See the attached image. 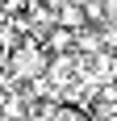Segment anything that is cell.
Listing matches in <instances>:
<instances>
[{
	"label": "cell",
	"instance_id": "obj_1",
	"mask_svg": "<svg viewBox=\"0 0 117 121\" xmlns=\"http://www.w3.org/2000/svg\"><path fill=\"white\" fill-rule=\"evenodd\" d=\"M42 71H46V50H38V46L13 50V75L17 79H42Z\"/></svg>",
	"mask_w": 117,
	"mask_h": 121
},
{
	"label": "cell",
	"instance_id": "obj_4",
	"mask_svg": "<svg viewBox=\"0 0 117 121\" xmlns=\"http://www.w3.org/2000/svg\"><path fill=\"white\" fill-rule=\"evenodd\" d=\"M100 13H109V17H117V0H105V4H100Z\"/></svg>",
	"mask_w": 117,
	"mask_h": 121
},
{
	"label": "cell",
	"instance_id": "obj_3",
	"mask_svg": "<svg viewBox=\"0 0 117 121\" xmlns=\"http://www.w3.org/2000/svg\"><path fill=\"white\" fill-rule=\"evenodd\" d=\"M9 100H13V92H9V84H0V113L9 109Z\"/></svg>",
	"mask_w": 117,
	"mask_h": 121
},
{
	"label": "cell",
	"instance_id": "obj_2",
	"mask_svg": "<svg viewBox=\"0 0 117 121\" xmlns=\"http://www.w3.org/2000/svg\"><path fill=\"white\" fill-rule=\"evenodd\" d=\"M71 46H75V34H67V29L50 25V34H46V50H50V54L67 59V54H71Z\"/></svg>",
	"mask_w": 117,
	"mask_h": 121
}]
</instances>
